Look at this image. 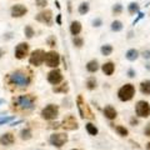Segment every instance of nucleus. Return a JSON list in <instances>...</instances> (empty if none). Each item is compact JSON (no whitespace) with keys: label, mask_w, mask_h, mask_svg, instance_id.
Here are the masks:
<instances>
[{"label":"nucleus","mask_w":150,"mask_h":150,"mask_svg":"<svg viewBox=\"0 0 150 150\" xmlns=\"http://www.w3.org/2000/svg\"><path fill=\"white\" fill-rule=\"evenodd\" d=\"M9 81L14 84V85L24 88V86L30 85L31 78H30V75H28L26 73L23 71V70H15V71L9 74Z\"/></svg>","instance_id":"1"},{"label":"nucleus","mask_w":150,"mask_h":150,"mask_svg":"<svg viewBox=\"0 0 150 150\" xmlns=\"http://www.w3.org/2000/svg\"><path fill=\"white\" fill-rule=\"evenodd\" d=\"M135 86L133 85V84H124L123 86H121L119 90H118V98H119V100L120 101H130L131 99L134 98L135 95Z\"/></svg>","instance_id":"2"},{"label":"nucleus","mask_w":150,"mask_h":150,"mask_svg":"<svg viewBox=\"0 0 150 150\" xmlns=\"http://www.w3.org/2000/svg\"><path fill=\"white\" fill-rule=\"evenodd\" d=\"M14 105L20 108L23 110H31L34 109V98L31 95H20L14 100Z\"/></svg>","instance_id":"3"},{"label":"nucleus","mask_w":150,"mask_h":150,"mask_svg":"<svg viewBox=\"0 0 150 150\" xmlns=\"http://www.w3.org/2000/svg\"><path fill=\"white\" fill-rule=\"evenodd\" d=\"M76 106H78V110H79V114H80V116L83 119H94V115H93V112L91 110L89 109V106L85 101H84L83 99V96L81 95H79L76 98Z\"/></svg>","instance_id":"4"},{"label":"nucleus","mask_w":150,"mask_h":150,"mask_svg":"<svg viewBox=\"0 0 150 150\" xmlns=\"http://www.w3.org/2000/svg\"><path fill=\"white\" fill-rule=\"evenodd\" d=\"M135 114L139 118H149L150 116V104L145 100H139L135 104Z\"/></svg>","instance_id":"5"},{"label":"nucleus","mask_w":150,"mask_h":150,"mask_svg":"<svg viewBox=\"0 0 150 150\" xmlns=\"http://www.w3.org/2000/svg\"><path fill=\"white\" fill-rule=\"evenodd\" d=\"M45 51L43 49H36L34 50L29 56V63L33 67H40L45 60Z\"/></svg>","instance_id":"6"},{"label":"nucleus","mask_w":150,"mask_h":150,"mask_svg":"<svg viewBox=\"0 0 150 150\" xmlns=\"http://www.w3.org/2000/svg\"><path fill=\"white\" fill-rule=\"evenodd\" d=\"M44 63L46 64V67L56 69V68L59 67V64H60V55L56 53V51L50 50V51H48V53L45 54Z\"/></svg>","instance_id":"7"},{"label":"nucleus","mask_w":150,"mask_h":150,"mask_svg":"<svg viewBox=\"0 0 150 150\" xmlns=\"http://www.w3.org/2000/svg\"><path fill=\"white\" fill-rule=\"evenodd\" d=\"M58 114H59V108H58V105H54V104L46 105L44 109L41 110V118L45 120H53L58 116Z\"/></svg>","instance_id":"8"},{"label":"nucleus","mask_w":150,"mask_h":150,"mask_svg":"<svg viewBox=\"0 0 150 150\" xmlns=\"http://www.w3.org/2000/svg\"><path fill=\"white\" fill-rule=\"evenodd\" d=\"M35 20L39 21V23H43V24L48 25V26H51L53 25V11L49 10V9L40 11L35 16Z\"/></svg>","instance_id":"9"},{"label":"nucleus","mask_w":150,"mask_h":150,"mask_svg":"<svg viewBox=\"0 0 150 150\" xmlns=\"http://www.w3.org/2000/svg\"><path fill=\"white\" fill-rule=\"evenodd\" d=\"M49 142L51 145H54L56 148H62L68 142V135L67 134H53V135H50Z\"/></svg>","instance_id":"10"},{"label":"nucleus","mask_w":150,"mask_h":150,"mask_svg":"<svg viewBox=\"0 0 150 150\" xmlns=\"http://www.w3.org/2000/svg\"><path fill=\"white\" fill-rule=\"evenodd\" d=\"M28 53H29V44L24 43V41H23V43H19L16 45L15 50H14V55H15V58L19 60L24 59L28 55Z\"/></svg>","instance_id":"11"},{"label":"nucleus","mask_w":150,"mask_h":150,"mask_svg":"<svg viewBox=\"0 0 150 150\" xmlns=\"http://www.w3.org/2000/svg\"><path fill=\"white\" fill-rule=\"evenodd\" d=\"M48 81L50 84H53V85H58L59 83L63 81V74L60 71L59 69H54L51 70V71L48 74Z\"/></svg>","instance_id":"12"},{"label":"nucleus","mask_w":150,"mask_h":150,"mask_svg":"<svg viewBox=\"0 0 150 150\" xmlns=\"http://www.w3.org/2000/svg\"><path fill=\"white\" fill-rule=\"evenodd\" d=\"M62 126H63L64 129H67V130H75V129L79 128L78 121H76V119H75L74 115L65 116L64 120H63V125Z\"/></svg>","instance_id":"13"},{"label":"nucleus","mask_w":150,"mask_h":150,"mask_svg":"<svg viewBox=\"0 0 150 150\" xmlns=\"http://www.w3.org/2000/svg\"><path fill=\"white\" fill-rule=\"evenodd\" d=\"M28 13V8L23 4H15L10 9V14L13 18H21Z\"/></svg>","instance_id":"14"},{"label":"nucleus","mask_w":150,"mask_h":150,"mask_svg":"<svg viewBox=\"0 0 150 150\" xmlns=\"http://www.w3.org/2000/svg\"><path fill=\"white\" fill-rule=\"evenodd\" d=\"M101 71L104 73L106 76H111L115 71V63L112 62H106L101 65Z\"/></svg>","instance_id":"15"},{"label":"nucleus","mask_w":150,"mask_h":150,"mask_svg":"<svg viewBox=\"0 0 150 150\" xmlns=\"http://www.w3.org/2000/svg\"><path fill=\"white\" fill-rule=\"evenodd\" d=\"M139 56H140V51L135 48H131L125 53V59L128 60V62H131V63L135 62V60H138Z\"/></svg>","instance_id":"16"},{"label":"nucleus","mask_w":150,"mask_h":150,"mask_svg":"<svg viewBox=\"0 0 150 150\" xmlns=\"http://www.w3.org/2000/svg\"><path fill=\"white\" fill-rule=\"evenodd\" d=\"M103 111H104L105 118H106V119H109V120H114L116 116H118V112H116L115 108L112 106V105H106Z\"/></svg>","instance_id":"17"},{"label":"nucleus","mask_w":150,"mask_h":150,"mask_svg":"<svg viewBox=\"0 0 150 150\" xmlns=\"http://www.w3.org/2000/svg\"><path fill=\"white\" fill-rule=\"evenodd\" d=\"M15 139H14V135L11 133H5L0 137V144L1 145H5V146H9V145L14 144Z\"/></svg>","instance_id":"18"},{"label":"nucleus","mask_w":150,"mask_h":150,"mask_svg":"<svg viewBox=\"0 0 150 150\" xmlns=\"http://www.w3.org/2000/svg\"><path fill=\"white\" fill-rule=\"evenodd\" d=\"M81 29H83V26L80 21H78V20L71 21V24H70V33H71L73 36H78L81 33Z\"/></svg>","instance_id":"19"},{"label":"nucleus","mask_w":150,"mask_h":150,"mask_svg":"<svg viewBox=\"0 0 150 150\" xmlns=\"http://www.w3.org/2000/svg\"><path fill=\"white\" fill-rule=\"evenodd\" d=\"M86 70H88V73H90V74L96 73L98 70H99V63H98V60L96 59L89 60L86 63Z\"/></svg>","instance_id":"20"},{"label":"nucleus","mask_w":150,"mask_h":150,"mask_svg":"<svg viewBox=\"0 0 150 150\" xmlns=\"http://www.w3.org/2000/svg\"><path fill=\"white\" fill-rule=\"evenodd\" d=\"M128 13L130 14V15L139 14L140 13V5H139V3H137V1L129 3V5H128Z\"/></svg>","instance_id":"21"},{"label":"nucleus","mask_w":150,"mask_h":150,"mask_svg":"<svg viewBox=\"0 0 150 150\" xmlns=\"http://www.w3.org/2000/svg\"><path fill=\"white\" fill-rule=\"evenodd\" d=\"M140 91L144 95H150V80L146 79V80H143L140 83Z\"/></svg>","instance_id":"22"},{"label":"nucleus","mask_w":150,"mask_h":150,"mask_svg":"<svg viewBox=\"0 0 150 150\" xmlns=\"http://www.w3.org/2000/svg\"><path fill=\"white\" fill-rule=\"evenodd\" d=\"M110 29H111V31H114V33H120L121 30L124 29V25H123V23H121L120 20H114L110 24Z\"/></svg>","instance_id":"23"},{"label":"nucleus","mask_w":150,"mask_h":150,"mask_svg":"<svg viewBox=\"0 0 150 150\" xmlns=\"http://www.w3.org/2000/svg\"><path fill=\"white\" fill-rule=\"evenodd\" d=\"M112 51H114V48H112V45H110V44H104V45H101V48H100V53L104 56L111 55Z\"/></svg>","instance_id":"24"},{"label":"nucleus","mask_w":150,"mask_h":150,"mask_svg":"<svg viewBox=\"0 0 150 150\" xmlns=\"http://www.w3.org/2000/svg\"><path fill=\"white\" fill-rule=\"evenodd\" d=\"M89 10H90V5H89V3H86V1L81 3L80 5H79V8H78V11H79L80 15H85V14L89 13Z\"/></svg>","instance_id":"25"},{"label":"nucleus","mask_w":150,"mask_h":150,"mask_svg":"<svg viewBox=\"0 0 150 150\" xmlns=\"http://www.w3.org/2000/svg\"><path fill=\"white\" fill-rule=\"evenodd\" d=\"M98 86V81H96V79L94 78V76H89L86 79V88L89 89V90H94Z\"/></svg>","instance_id":"26"},{"label":"nucleus","mask_w":150,"mask_h":150,"mask_svg":"<svg viewBox=\"0 0 150 150\" xmlns=\"http://www.w3.org/2000/svg\"><path fill=\"white\" fill-rule=\"evenodd\" d=\"M124 10V8H123V4H120V3H116L112 5L111 8V13H112V15H120L121 13H123Z\"/></svg>","instance_id":"27"},{"label":"nucleus","mask_w":150,"mask_h":150,"mask_svg":"<svg viewBox=\"0 0 150 150\" xmlns=\"http://www.w3.org/2000/svg\"><path fill=\"white\" fill-rule=\"evenodd\" d=\"M85 129H86V131L90 135H93V137H95V135H98V128L94 124H91V123H88L86 125H85Z\"/></svg>","instance_id":"28"},{"label":"nucleus","mask_w":150,"mask_h":150,"mask_svg":"<svg viewBox=\"0 0 150 150\" xmlns=\"http://www.w3.org/2000/svg\"><path fill=\"white\" fill-rule=\"evenodd\" d=\"M69 90V86H68V83L65 81L64 84H62L60 86H54L53 88V91L54 93H68Z\"/></svg>","instance_id":"29"},{"label":"nucleus","mask_w":150,"mask_h":150,"mask_svg":"<svg viewBox=\"0 0 150 150\" xmlns=\"http://www.w3.org/2000/svg\"><path fill=\"white\" fill-rule=\"evenodd\" d=\"M20 138L23 140H28V139H30L31 138V130L29 128H25V129H23L20 131Z\"/></svg>","instance_id":"30"},{"label":"nucleus","mask_w":150,"mask_h":150,"mask_svg":"<svg viewBox=\"0 0 150 150\" xmlns=\"http://www.w3.org/2000/svg\"><path fill=\"white\" fill-rule=\"evenodd\" d=\"M24 34H25V36L28 38V39H31V38L35 35V31H34V29H33V26L26 25L25 29H24Z\"/></svg>","instance_id":"31"},{"label":"nucleus","mask_w":150,"mask_h":150,"mask_svg":"<svg viewBox=\"0 0 150 150\" xmlns=\"http://www.w3.org/2000/svg\"><path fill=\"white\" fill-rule=\"evenodd\" d=\"M115 130H116V133H118L120 137H126V135L129 134V131L128 129L125 128V126H121V125H118V126H115Z\"/></svg>","instance_id":"32"},{"label":"nucleus","mask_w":150,"mask_h":150,"mask_svg":"<svg viewBox=\"0 0 150 150\" xmlns=\"http://www.w3.org/2000/svg\"><path fill=\"white\" fill-rule=\"evenodd\" d=\"M73 44L76 46V48H81V46L84 45V39L80 36H74L73 38Z\"/></svg>","instance_id":"33"},{"label":"nucleus","mask_w":150,"mask_h":150,"mask_svg":"<svg viewBox=\"0 0 150 150\" xmlns=\"http://www.w3.org/2000/svg\"><path fill=\"white\" fill-rule=\"evenodd\" d=\"M15 119V116L11 115V116H4V118H0V126L4 125V124H11V121Z\"/></svg>","instance_id":"34"},{"label":"nucleus","mask_w":150,"mask_h":150,"mask_svg":"<svg viewBox=\"0 0 150 150\" xmlns=\"http://www.w3.org/2000/svg\"><path fill=\"white\" fill-rule=\"evenodd\" d=\"M46 44H48L49 46H55V44H56V38L54 36V35H50L49 38H48V40H46Z\"/></svg>","instance_id":"35"},{"label":"nucleus","mask_w":150,"mask_h":150,"mask_svg":"<svg viewBox=\"0 0 150 150\" xmlns=\"http://www.w3.org/2000/svg\"><path fill=\"white\" fill-rule=\"evenodd\" d=\"M140 56H143L145 60L150 62V49H145V50H143L142 53H140Z\"/></svg>","instance_id":"36"},{"label":"nucleus","mask_w":150,"mask_h":150,"mask_svg":"<svg viewBox=\"0 0 150 150\" xmlns=\"http://www.w3.org/2000/svg\"><path fill=\"white\" fill-rule=\"evenodd\" d=\"M103 25V19L101 18H95L93 20V26L94 28H100Z\"/></svg>","instance_id":"37"},{"label":"nucleus","mask_w":150,"mask_h":150,"mask_svg":"<svg viewBox=\"0 0 150 150\" xmlns=\"http://www.w3.org/2000/svg\"><path fill=\"white\" fill-rule=\"evenodd\" d=\"M145 18V13H143V11H140L139 14H138V16L134 19V21H133V25H135V24H138V23L142 20V19H144Z\"/></svg>","instance_id":"38"},{"label":"nucleus","mask_w":150,"mask_h":150,"mask_svg":"<svg viewBox=\"0 0 150 150\" xmlns=\"http://www.w3.org/2000/svg\"><path fill=\"white\" fill-rule=\"evenodd\" d=\"M35 3L39 8H45L48 5V0H35Z\"/></svg>","instance_id":"39"},{"label":"nucleus","mask_w":150,"mask_h":150,"mask_svg":"<svg viewBox=\"0 0 150 150\" xmlns=\"http://www.w3.org/2000/svg\"><path fill=\"white\" fill-rule=\"evenodd\" d=\"M126 75H128V78H130V79H133V78H135L137 76V71L133 69V68H130L128 71H126Z\"/></svg>","instance_id":"40"},{"label":"nucleus","mask_w":150,"mask_h":150,"mask_svg":"<svg viewBox=\"0 0 150 150\" xmlns=\"http://www.w3.org/2000/svg\"><path fill=\"white\" fill-rule=\"evenodd\" d=\"M144 134L146 135V137H150V123L146 124V126H145V129H144Z\"/></svg>","instance_id":"41"},{"label":"nucleus","mask_w":150,"mask_h":150,"mask_svg":"<svg viewBox=\"0 0 150 150\" xmlns=\"http://www.w3.org/2000/svg\"><path fill=\"white\" fill-rule=\"evenodd\" d=\"M55 21H56V24L58 25H62V14H58V15H56Z\"/></svg>","instance_id":"42"},{"label":"nucleus","mask_w":150,"mask_h":150,"mask_svg":"<svg viewBox=\"0 0 150 150\" xmlns=\"http://www.w3.org/2000/svg\"><path fill=\"white\" fill-rule=\"evenodd\" d=\"M130 124L133 125V126H135V125L139 124V120H138L137 118H131V119H130Z\"/></svg>","instance_id":"43"},{"label":"nucleus","mask_w":150,"mask_h":150,"mask_svg":"<svg viewBox=\"0 0 150 150\" xmlns=\"http://www.w3.org/2000/svg\"><path fill=\"white\" fill-rule=\"evenodd\" d=\"M13 38V33H8V34H5V36H4V39L5 40H10Z\"/></svg>","instance_id":"44"},{"label":"nucleus","mask_w":150,"mask_h":150,"mask_svg":"<svg viewBox=\"0 0 150 150\" xmlns=\"http://www.w3.org/2000/svg\"><path fill=\"white\" fill-rule=\"evenodd\" d=\"M68 11L71 13L73 11V6H71V1H68Z\"/></svg>","instance_id":"45"},{"label":"nucleus","mask_w":150,"mask_h":150,"mask_svg":"<svg viewBox=\"0 0 150 150\" xmlns=\"http://www.w3.org/2000/svg\"><path fill=\"white\" fill-rule=\"evenodd\" d=\"M133 38H134V31L130 30V31L128 33V39H133Z\"/></svg>","instance_id":"46"},{"label":"nucleus","mask_w":150,"mask_h":150,"mask_svg":"<svg viewBox=\"0 0 150 150\" xmlns=\"http://www.w3.org/2000/svg\"><path fill=\"white\" fill-rule=\"evenodd\" d=\"M20 123H23V120H18V121H13V123L10 124V126H15V125H18V124H20Z\"/></svg>","instance_id":"47"},{"label":"nucleus","mask_w":150,"mask_h":150,"mask_svg":"<svg viewBox=\"0 0 150 150\" xmlns=\"http://www.w3.org/2000/svg\"><path fill=\"white\" fill-rule=\"evenodd\" d=\"M55 6H56V9H62V6H60V3L58 1V0H55Z\"/></svg>","instance_id":"48"},{"label":"nucleus","mask_w":150,"mask_h":150,"mask_svg":"<svg viewBox=\"0 0 150 150\" xmlns=\"http://www.w3.org/2000/svg\"><path fill=\"white\" fill-rule=\"evenodd\" d=\"M145 69H146L148 71H150V62H148L146 64H145Z\"/></svg>","instance_id":"49"},{"label":"nucleus","mask_w":150,"mask_h":150,"mask_svg":"<svg viewBox=\"0 0 150 150\" xmlns=\"http://www.w3.org/2000/svg\"><path fill=\"white\" fill-rule=\"evenodd\" d=\"M4 53H5V51H4L3 49H0V58H1V56H3V54H4Z\"/></svg>","instance_id":"50"},{"label":"nucleus","mask_w":150,"mask_h":150,"mask_svg":"<svg viewBox=\"0 0 150 150\" xmlns=\"http://www.w3.org/2000/svg\"><path fill=\"white\" fill-rule=\"evenodd\" d=\"M4 103H5V100H4V99H1V98H0V105H3Z\"/></svg>","instance_id":"51"},{"label":"nucleus","mask_w":150,"mask_h":150,"mask_svg":"<svg viewBox=\"0 0 150 150\" xmlns=\"http://www.w3.org/2000/svg\"><path fill=\"white\" fill-rule=\"evenodd\" d=\"M146 149H148V150H150V143H148V145H146Z\"/></svg>","instance_id":"52"},{"label":"nucleus","mask_w":150,"mask_h":150,"mask_svg":"<svg viewBox=\"0 0 150 150\" xmlns=\"http://www.w3.org/2000/svg\"><path fill=\"white\" fill-rule=\"evenodd\" d=\"M71 150H79V149H71Z\"/></svg>","instance_id":"53"}]
</instances>
